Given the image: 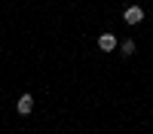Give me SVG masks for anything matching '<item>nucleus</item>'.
<instances>
[{
    "mask_svg": "<svg viewBox=\"0 0 153 134\" xmlns=\"http://www.w3.org/2000/svg\"><path fill=\"white\" fill-rule=\"evenodd\" d=\"M123 18L129 21V24H138V21L144 18V9H141V6H126V12H123Z\"/></svg>",
    "mask_w": 153,
    "mask_h": 134,
    "instance_id": "nucleus-1",
    "label": "nucleus"
},
{
    "mask_svg": "<svg viewBox=\"0 0 153 134\" xmlns=\"http://www.w3.org/2000/svg\"><path fill=\"white\" fill-rule=\"evenodd\" d=\"M98 49H101V52H113V49H117L113 34H101V37H98Z\"/></svg>",
    "mask_w": 153,
    "mask_h": 134,
    "instance_id": "nucleus-2",
    "label": "nucleus"
},
{
    "mask_svg": "<svg viewBox=\"0 0 153 134\" xmlns=\"http://www.w3.org/2000/svg\"><path fill=\"white\" fill-rule=\"evenodd\" d=\"M16 110H19L22 116H28L31 110H34V97H31V94H22V97H19V104H16Z\"/></svg>",
    "mask_w": 153,
    "mask_h": 134,
    "instance_id": "nucleus-3",
    "label": "nucleus"
},
{
    "mask_svg": "<svg viewBox=\"0 0 153 134\" xmlns=\"http://www.w3.org/2000/svg\"><path fill=\"white\" fill-rule=\"evenodd\" d=\"M123 52H126V55H132V52H135V43H132V40H126V43H123Z\"/></svg>",
    "mask_w": 153,
    "mask_h": 134,
    "instance_id": "nucleus-4",
    "label": "nucleus"
}]
</instances>
